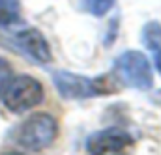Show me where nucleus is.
Returning <instances> with one entry per match:
<instances>
[{"mask_svg": "<svg viewBox=\"0 0 161 155\" xmlns=\"http://www.w3.org/2000/svg\"><path fill=\"white\" fill-rule=\"evenodd\" d=\"M56 135H58L56 120L51 114L40 112L21 121L11 133V138L17 146H21L26 152H41L54 142Z\"/></svg>", "mask_w": 161, "mask_h": 155, "instance_id": "1", "label": "nucleus"}, {"mask_svg": "<svg viewBox=\"0 0 161 155\" xmlns=\"http://www.w3.org/2000/svg\"><path fill=\"white\" fill-rule=\"evenodd\" d=\"M113 77L120 84L135 90H150L154 86V75L148 58L139 51H125L114 58Z\"/></svg>", "mask_w": 161, "mask_h": 155, "instance_id": "2", "label": "nucleus"}, {"mask_svg": "<svg viewBox=\"0 0 161 155\" xmlns=\"http://www.w3.org/2000/svg\"><path fill=\"white\" fill-rule=\"evenodd\" d=\"M53 82L60 97L64 99H88L96 95H107L116 92L113 82H109L105 77L99 78H88L71 73V71H54Z\"/></svg>", "mask_w": 161, "mask_h": 155, "instance_id": "3", "label": "nucleus"}, {"mask_svg": "<svg viewBox=\"0 0 161 155\" xmlns=\"http://www.w3.org/2000/svg\"><path fill=\"white\" fill-rule=\"evenodd\" d=\"M45 97L43 86L38 78L30 75H19L9 78L2 92V103L4 107L13 114H23L34 107H38Z\"/></svg>", "mask_w": 161, "mask_h": 155, "instance_id": "4", "label": "nucleus"}, {"mask_svg": "<svg viewBox=\"0 0 161 155\" xmlns=\"http://www.w3.org/2000/svg\"><path fill=\"white\" fill-rule=\"evenodd\" d=\"M9 39H11V45L19 52L26 54L36 64H47L53 58L51 47L38 28H23V30L15 32Z\"/></svg>", "mask_w": 161, "mask_h": 155, "instance_id": "5", "label": "nucleus"}, {"mask_svg": "<svg viewBox=\"0 0 161 155\" xmlns=\"http://www.w3.org/2000/svg\"><path fill=\"white\" fill-rule=\"evenodd\" d=\"M133 138L129 133L122 129H103L86 138V152L96 155L103 153H120L125 148L133 146Z\"/></svg>", "mask_w": 161, "mask_h": 155, "instance_id": "6", "label": "nucleus"}, {"mask_svg": "<svg viewBox=\"0 0 161 155\" xmlns=\"http://www.w3.org/2000/svg\"><path fill=\"white\" fill-rule=\"evenodd\" d=\"M21 21L19 0H0V26H11Z\"/></svg>", "mask_w": 161, "mask_h": 155, "instance_id": "7", "label": "nucleus"}, {"mask_svg": "<svg viewBox=\"0 0 161 155\" xmlns=\"http://www.w3.org/2000/svg\"><path fill=\"white\" fill-rule=\"evenodd\" d=\"M142 41H144V45L152 52L161 49V24L158 21H150V23L144 24V28H142Z\"/></svg>", "mask_w": 161, "mask_h": 155, "instance_id": "8", "label": "nucleus"}, {"mask_svg": "<svg viewBox=\"0 0 161 155\" xmlns=\"http://www.w3.org/2000/svg\"><path fill=\"white\" fill-rule=\"evenodd\" d=\"M82 6L84 9L94 15V17H103L113 6H114V0H82Z\"/></svg>", "mask_w": 161, "mask_h": 155, "instance_id": "9", "label": "nucleus"}, {"mask_svg": "<svg viewBox=\"0 0 161 155\" xmlns=\"http://www.w3.org/2000/svg\"><path fill=\"white\" fill-rule=\"evenodd\" d=\"M9 78H11V66L4 58H0V97H2V92L6 88V84L9 82Z\"/></svg>", "mask_w": 161, "mask_h": 155, "instance_id": "10", "label": "nucleus"}, {"mask_svg": "<svg viewBox=\"0 0 161 155\" xmlns=\"http://www.w3.org/2000/svg\"><path fill=\"white\" fill-rule=\"evenodd\" d=\"M154 62H156V69L161 73V49L154 51Z\"/></svg>", "mask_w": 161, "mask_h": 155, "instance_id": "11", "label": "nucleus"}, {"mask_svg": "<svg viewBox=\"0 0 161 155\" xmlns=\"http://www.w3.org/2000/svg\"><path fill=\"white\" fill-rule=\"evenodd\" d=\"M152 99H154V101H156L158 105H161V90H158V92H156V94L152 95Z\"/></svg>", "mask_w": 161, "mask_h": 155, "instance_id": "12", "label": "nucleus"}]
</instances>
